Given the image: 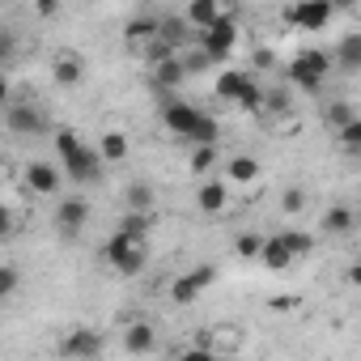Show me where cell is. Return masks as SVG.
Wrapping results in <instances>:
<instances>
[{"label": "cell", "instance_id": "cell-12", "mask_svg": "<svg viewBox=\"0 0 361 361\" xmlns=\"http://www.w3.org/2000/svg\"><path fill=\"white\" fill-rule=\"evenodd\" d=\"M123 348L132 353V357H145V353H153L157 348V331H153V323H128L123 327Z\"/></svg>", "mask_w": 361, "mask_h": 361}, {"label": "cell", "instance_id": "cell-38", "mask_svg": "<svg viewBox=\"0 0 361 361\" xmlns=\"http://www.w3.org/2000/svg\"><path fill=\"white\" fill-rule=\"evenodd\" d=\"M13 51H18V35L13 30H0V64H9Z\"/></svg>", "mask_w": 361, "mask_h": 361}, {"label": "cell", "instance_id": "cell-14", "mask_svg": "<svg viewBox=\"0 0 361 361\" xmlns=\"http://www.w3.org/2000/svg\"><path fill=\"white\" fill-rule=\"evenodd\" d=\"M247 81H251V68H221L217 81H213V94L221 102H238V94H243Z\"/></svg>", "mask_w": 361, "mask_h": 361}, {"label": "cell", "instance_id": "cell-8", "mask_svg": "<svg viewBox=\"0 0 361 361\" xmlns=\"http://www.w3.org/2000/svg\"><path fill=\"white\" fill-rule=\"evenodd\" d=\"M85 221H90V200L85 196H64L56 204V230H60V238H68V243L81 238Z\"/></svg>", "mask_w": 361, "mask_h": 361}, {"label": "cell", "instance_id": "cell-22", "mask_svg": "<svg viewBox=\"0 0 361 361\" xmlns=\"http://www.w3.org/2000/svg\"><path fill=\"white\" fill-rule=\"evenodd\" d=\"M188 18H161V35H157V43L166 47V51H174V47H183L188 43Z\"/></svg>", "mask_w": 361, "mask_h": 361}, {"label": "cell", "instance_id": "cell-28", "mask_svg": "<svg viewBox=\"0 0 361 361\" xmlns=\"http://www.w3.org/2000/svg\"><path fill=\"white\" fill-rule=\"evenodd\" d=\"M123 200H128V213H149L153 209V188L149 183H132Z\"/></svg>", "mask_w": 361, "mask_h": 361}, {"label": "cell", "instance_id": "cell-26", "mask_svg": "<svg viewBox=\"0 0 361 361\" xmlns=\"http://www.w3.org/2000/svg\"><path fill=\"white\" fill-rule=\"evenodd\" d=\"M264 94H268V90H259V81H255V73H251V81L243 85V94H238L234 106H238V111H264Z\"/></svg>", "mask_w": 361, "mask_h": 361}, {"label": "cell", "instance_id": "cell-34", "mask_svg": "<svg viewBox=\"0 0 361 361\" xmlns=\"http://www.w3.org/2000/svg\"><path fill=\"white\" fill-rule=\"evenodd\" d=\"M18 268L13 264H5V268H0V302H13V293H18Z\"/></svg>", "mask_w": 361, "mask_h": 361}, {"label": "cell", "instance_id": "cell-19", "mask_svg": "<svg viewBox=\"0 0 361 361\" xmlns=\"http://www.w3.org/2000/svg\"><path fill=\"white\" fill-rule=\"evenodd\" d=\"M98 153H102V161H106V166H119V161H128L132 145H128V136H123L119 128H111V132H102V140H98Z\"/></svg>", "mask_w": 361, "mask_h": 361}, {"label": "cell", "instance_id": "cell-13", "mask_svg": "<svg viewBox=\"0 0 361 361\" xmlns=\"http://www.w3.org/2000/svg\"><path fill=\"white\" fill-rule=\"evenodd\" d=\"M331 60H336V68H340V73H361V35H357V30L340 35V43H336V51H331Z\"/></svg>", "mask_w": 361, "mask_h": 361}, {"label": "cell", "instance_id": "cell-42", "mask_svg": "<svg viewBox=\"0 0 361 361\" xmlns=\"http://www.w3.org/2000/svg\"><path fill=\"white\" fill-rule=\"evenodd\" d=\"M348 281H353V285H357V289H361V259H357V264H353V268H348Z\"/></svg>", "mask_w": 361, "mask_h": 361}, {"label": "cell", "instance_id": "cell-39", "mask_svg": "<svg viewBox=\"0 0 361 361\" xmlns=\"http://www.w3.org/2000/svg\"><path fill=\"white\" fill-rule=\"evenodd\" d=\"M174 361H221L213 348H188V353H178Z\"/></svg>", "mask_w": 361, "mask_h": 361}, {"label": "cell", "instance_id": "cell-16", "mask_svg": "<svg viewBox=\"0 0 361 361\" xmlns=\"http://www.w3.org/2000/svg\"><path fill=\"white\" fill-rule=\"evenodd\" d=\"M153 81L161 85V90H178L188 81V68H183V56H161L157 64H153Z\"/></svg>", "mask_w": 361, "mask_h": 361}, {"label": "cell", "instance_id": "cell-23", "mask_svg": "<svg viewBox=\"0 0 361 361\" xmlns=\"http://www.w3.org/2000/svg\"><path fill=\"white\" fill-rule=\"evenodd\" d=\"M353 221H357V213H353L348 204H331V209L323 213V230H327V234H348Z\"/></svg>", "mask_w": 361, "mask_h": 361}, {"label": "cell", "instance_id": "cell-36", "mask_svg": "<svg viewBox=\"0 0 361 361\" xmlns=\"http://www.w3.org/2000/svg\"><path fill=\"white\" fill-rule=\"evenodd\" d=\"M289 106H293V102H289V94H285V90H268V94H264V111H272V115H285Z\"/></svg>", "mask_w": 361, "mask_h": 361}, {"label": "cell", "instance_id": "cell-41", "mask_svg": "<svg viewBox=\"0 0 361 361\" xmlns=\"http://www.w3.org/2000/svg\"><path fill=\"white\" fill-rule=\"evenodd\" d=\"M293 306H298V298H272V310H281V314L293 310Z\"/></svg>", "mask_w": 361, "mask_h": 361}, {"label": "cell", "instance_id": "cell-2", "mask_svg": "<svg viewBox=\"0 0 361 361\" xmlns=\"http://www.w3.org/2000/svg\"><path fill=\"white\" fill-rule=\"evenodd\" d=\"M196 47H200L213 64H226V60L238 51V18H234V13H226L213 30H204V35L196 39Z\"/></svg>", "mask_w": 361, "mask_h": 361}, {"label": "cell", "instance_id": "cell-10", "mask_svg": "<svg viewBox=\"0 0 361 361\" xmlns=\"http://www.w3.org/2000/svg\"><path fill=\"white\" fill-rule=\"evenodd\" d=\"M98 353H102V336H98L94 327H73V331H64V340H60V357L90 361V357H98Z\"/></svg>", "mask_w": 361, "mask_h": 361}, {"label": "cell", "instance_id": "cell-31", "mask_svg": "<svg viewBox=\"0 0 361 361\" xmlns=\"http://www.w3.org/2000/svg\"><path fill=\"white\" fill-rule=\"evenodd\" d=\"M336 145H340L344 153H361V115H357L348 128H340V132H336Z\"/></svg>", "mask_w": 361, "mask_h": 361}, {"label": "cell", "instance_id": "cell-9", "mask_svg": "<svg viewBox=\"0 0 361 361\" xmlns=\"http://www.w3.org/2000/svg\"><path fill=\"white\" fill-rule=\"evenodd\" d=\"M43 128H47V119L35 102H9L5 106V132L9 136H39Z\"/></svg>", "mask_w": 361, "mask_h": 361}, {"label": "cell", "instance_id": "cell-21", "mask_svg": "<svg viewBox=\"0 0 361 361\" xmlns=\"http://www.w3.org/2000/svg\"><path fill=\"white\" fill-rule=\"evenodd\" d=\"M259 264H264L268 272H285V268L293 264V251L285 247V238H281V234H272V238L264 243V255H259Z\"/></svg>", "mask_w": 361, "mask_h": 361}, {"label": "cell", "instance_id": "cell-33", "mask_svg": "<svg viewBox=\"0 0 361 361\" xmlns=\"http://www.w3.org/2000/svg\"><path fill=\"white\" fill-rule=\"evenodd\" d=\"M281 238H285V247L293 251V259H298V255H310V251H314V238H310L306 230H285Z\"/></svg>", "mask_w": 361, "mask_h": 361}, {"label": "cell", "instance_id": "cell-25", "mask_svg": "<svg viewBox=\"0 0 361 361\" xmlns=\"http://www.w3.org/2000/svg\"><path fill=\"white\" fill-rule=\"evenodd\" d=\"M264 243H268L264 234H255V230H243V234L234 238V255H238V259H259V255H264Z\"/></svg>", "mask_w": 361, "mask_h": 361}, {"label": "cell", "instance_id": "cell-27", "mask_svg": "<svg viewBox=\"0 0 361 361\" xmlns=\"http://www.w3.org/2000/svg\"><path fill=\"white\" fill-rule=\"evenodd\" d=\"M213 166H217V145H196V153H192V161H188V170L204 178V174H209Z\"/></svg>", "mask_w": 361, "mask_h": 361}, {"label": "cell", "instance_id": "cell-40", "mask_svg": "<svg viewBox=\"0 0 361 361\" xmlns=\"http://www.w3.org/2000/svg\"><path fill=\"white\" fill-rule=\"evenodd\" d=\"M35 13H39V18H56V0H39Z\"/></svg>", "mask_w": 361, "mask_h": 361}, {"label": "cell", "instance_id": "cell-24", "mask_svg": "<svg viewBox=\"0 0 361 361\" xmlns=\"http://www.w3.org/2000/svg\"><path fill=\"white\" fill-rule=\"evenodd\" d=\"M51 77H56V85H77V81L85 77V64H81L77 56H60L56 68H51Z\"/></svg>", "mask_w": 361, "mask_h": 361}, {"label": "cell", "instance_id": "cell-30", "mask_svg": "<svg viewBox=\"0 0 361 361\" xmlns=\"http://www.w3.org/2000/svg\"><path fill=\"white\" fill-rule=\"evenodd\" d=\"M357 119V111H353V102H344V98H336V102H327V123L340 132V128H348Z\"/></svg>", "mask_w": 361, "mask_h": 361}, {"label": "cell", "instance_id": "cell-18", "mask_svg": "<svg viewBox=\"0 0 361 361\" xmlns=\"http://www.w3.org/2000/svg\"><path fill=\"white\" fill-rule=\"evenodd\" d=\"M226 178H230V183H238V188H247V183H255V178H259V161L251 153H234L226 161Z\"/></svg>", "mask_w": 361, "mask_h": 361}, {"label": "cell", "instance_id": "cell-11", "mask_svg": "<svg viewBox=\"0 0 361 361\" xmlns=\"http://www.w3.org/2000/svg\"><path fill=\"white\" fill-rule=\"evenodd\" d=\"M26 188H30L35 196H60L64 170L51 166V161H30V166H26Z\"/></svg>", "mask_w": 361, "mask_h": 361}, {"label": "cell", "instance_id": "cell-17", "mask_svg": "<svg viewBox=\"0 0 361 361\" xmlns=\"http://www.w3.org/2000/svg\"><path fill=\"white\" fill-rule=\"evenodd\" d=\"M221 18H226V9L217 5V0H192V5H188V22L196 26V35L213 30V26H217Z\"/></svg>", "mask_w": 361, "mask_h": 361}, {"label": "cell", "instance_id": "cell-4", "mask_svg": "<svg viewBox=\"0 0 361 361\" xmlns=\"http://www.w3.org/2000/svg\"><path fill=\"white\" fill-rule=\"evenodd\" d=\"M102 259L115 268V272H123V276H136L140 268H145V243H136V238H128V234H111L106 238V247H102Z\"/></svg>", "mask_w": 361, "mask_h": 361}, {"label": "cell", "instance_id": "cell-35", "mask_svg": "<svg viewBox=\"0 0 361 361\" xmlns=\"http://www.w3.org/2000/svg\"><path fill=\"white\" fill-rule=\"evenodd\" d=\"M281 209H285L289 217L306 213V192H302V188H285V196H281Z\"/></svg>", "mask_w": 361, "mask_h": 361}, {"label": "cell", "instance_id": "cell-1", "mask_svg": "<svg viewBox=\"0 0 361 361\" xmlns=\"http://www.w3.org/2000/svg\"><path fill=\"white\" fill-rule=\"evenodd\" d=\"M336 68V60L327 56V51H319V47H306V51H298L293 60H289V81L298 85V90H306V94H314L323 81H327V73Z\"/></svg>", "mask_w": 361, "mask_h": 361}, {"label": "cell", "instance_id": "cell-32", "mask_svg": "<svg viewBox=\"0 0 361 361\" xmlns=\"http://www.w3.org/2000/svg\"><path fill=\"white\" fill-rule=\"evenodd\" d=\"M81 145H85V140H81V132H73V128H60V132H56V153H60V161H64V157H73Z\"/></svg>", "mask_w": 361, "mask_h": 361}, {"label": "cell", "instance_id": "cell-15", "mask_svg": "<svg viewBox=\"0 0 361 361\" xmlns=\"http://www.w3.org/2000/svg\"><path fill=\"white\" fill-rule=\"evenodd\" d=\"M196 204H200V213H226V204H230V188L221 183V178H204L200 192H196Z\"/></svg>", "mask_w": 361, "mask_h": 361}, {"label": "cell", "instance_id": "cell-37", "mask_svg": "<svg viewBox=\"0 0 361 361\" xmlns=\"http://www.w3.org/2000/svg\"><path fill=\"white\" fill-rule=\"evenodd\" d=\"M209 64H213V60H209V56H204L200 47H192V51L183 56V68H188V77H192V73H204Z\"/></svg>", "mask_w": 361, "mask_h": 361}, {"label": "cell", "instance_id": "cell-5", "mask_svg": "<svg viewBox=\"0 0 361 361\" xmlns=\"http://www.w3.org/2000/svg\"><path fill=\"white\" fill-rule=\"evenodd\" d=\"M213 281H217V268H213V264H200V268H192V272H183V276H174V281H170V302H174V306H192Z\"/></svg>", "mask_w": 361, "mask_h": 361}, {"label": "cell", "instance_id": "cell-29", "mask_svg": "<svg viewBox=\"0 0 361 361\" xmlns=\"http://www.w3.org/2000/svg\"><path fill=\"white\" fill-rule=\"evenodd\" d=\"M119 234H128V238L145 243V238H149V213H123V221H119Z\"/></svg>", "mask_w": 361, "mask_h": 361}, {"label": "cell", "instance_id": "cell-7", "mask_svg": "<svg viewBox=\"0 0 361 361\" xmlns=\"http://www.w3.org/2000/svg\"><path fill=\"white\" fill-rule=\"evenodd\" d=\"M102 166H106V161H102V153H98L94 145H81L73 157L60 161V170L73 178V183H81V188H85V183H98V178H102Z\"/></svg>", "mask_w": 361, "mask_h": 361}, {"label": "cell", "instance_id": "cell-6", "mask_svg": "<svg viewBox=\"0 0 361 361\" xmlns=\"http://www.w3.org/2000/svg\"><path fill=\"white\" fill-rule=\"evenodd\" d=\"M298 30H306V35H319V30H327L331 26V18H336V5H327V0H298V5L285 13Z\"/></svg>", "mask_w": 361, "mask_h": 361}, {"label": "cell", "instance_id": "cell-3", "mask_svg": "<svg viewBox=\"0 0 361 361\" xmlns=\"http://www.w3.org/2000/svg\"><path fill=\"white\" fill-rule=\"evenodd\" d=\"M204 111L192 106V102H178V98H166L161 102V123L170 128V136H183V140H196L200 128H204Z\"/></svg>", "mask_w": 361, "mask_h": 361}, {"label": "cell", "instance_id": "cell-20", "mask_svg": "<svg viewBox=\"0 0 361 361\" xmlns=\"http://www.w3.org/2000/svg\"><path fill=\"white\" fill-rule=\"evenodd\" d=\"M123 35H128V43H132V47L157 43V35H161V18H132V22L123 26Z\"/></svg>", "mask_w": 361, "mask_h": 361}]
</instances>
